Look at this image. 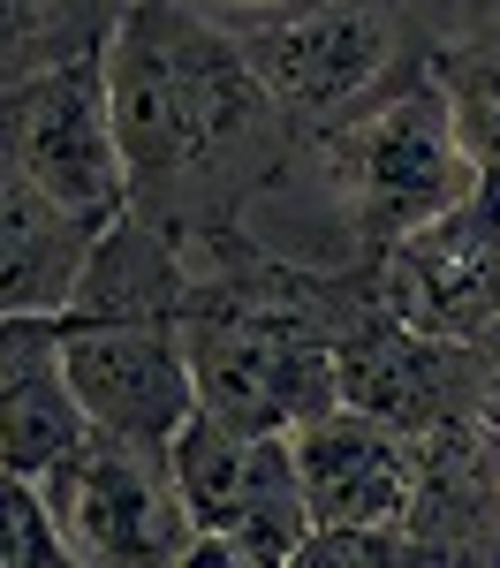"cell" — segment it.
Instances as JSON below:
<instances>
[{
	"label": "cell",
	"instance_id": "cell-1",
	"mask_svg": "<svg viewBox=\"0 0 500 568\" xmlns=\"http://www.w3.org/2000/svg\"><path fill=\"white\" fill-rule=\"evenodd\" d=\"M182 356L197 409L243 433H288L334 402V311L304 273L221 281L213 304H182Z\"/></svg>",
	"mask_w": 500,
	"mask_h": 568
},
{
	"label": "cell",
	"instance_id": "cell-18",
	"mask_svg": "<svg viewBox=\"0 0 500 568\" xmlns=\"http://www.w3.org/2000/svg\"><path fill=\"white\" fill-rule=\"evenodd\" d=\"M53 31V0H0V91L39 77V39Z\"/></svg>",
	"mask_w": 500,
	"mask_h": 568
},
{
	"label": "cell",
	"instance_id": "cell-11",
	"mask_svg": "<svg viewBox=\"0 0 500 568\" xmlns=\"http://www.w3.org/2000/svg\"><path fill=\"white\" fill-rule=\"evenodd\" d=\"M288 455L312 524H402L417 485V433L349 402H326L304 425H288Z\"/></svg>",
	"mask_w": 500,
	"mask_h": 568
},
{
	"label": "cell",
	"instance_id": "cell-10",
	"mask_svg": "<svg viewBox=\"0 0 500 568\" xmlns=\"http://www.w3.org/2000/svg\"><path fill=\"white\" fill-rule=\"evenodd\" d=\"M334 402L371 409L402 433H425L455 409H486L470 342H432V334L402 326L379 296L334 318Z\"/></svg>",
	"mask_w": 500,
	"mask_h": 568
},
{
	"label": "cell",
	"instance_id": "cell-19",
	"mask_svg": "<svg viewBox=\"0 0 500 568\" xmlns=\"http://www.w3.org/2000/svg\"><path fill=\"white\" fill-rule=\"evenodd\" d=\"M470 372H478V394H486V409H500V311L486 318V334L470 342Z\"/></svg>",
	"mask_w": 500,
	"mask_h": 568
},
{
	"label": "cell",
	"instance_id": "cell-6",
	"mask_svg": "<svg viewBox=\"0 0 500 568\" xmlns=\"http://www.w3.org/2000/svg\"><path fill=\"white\" fill-rule=\"evenodd\" d=\"M8 160L84 227H106L114 213H130V168H122V136H114V99H106V61L99 53L45 61L39 77L16 84Z\"/></svg>",
	"mask_w": 500,
	"mask_h": 568
},
{
	"label": "cell",
	"instance_id": "cell-2",
	"mask_svg": "<svg viewBox=\"0 0 500 568\" xmlns=\"http://www.w3.org/2000/svg\"><path fill=\"white\" fill-rule=\"evenodd\" d=\"M106 61V99H114V136L130 190L144 175H190L221 144L243 136L251 106L266 99L243 53H227L205 23H190L175 0H136L122 39L99 53Z\"/></svg>",
	"mask_w": 500,
	"mask_h": 568
},
{
	"label": "cell",
	"instance_id": "cell-5",
	"mask_svg": "<svg viewBox=\"0 0 500 568\" xmlns=\"http://www.w3.org/2000/svg\"><path fill=\"white\" fill-rule=\"evenodd\" d=\"M334 175H341V197H349V220L357 235L379 251L387 235H402L417 220L448 213L455 197L478 190V168L455 136V114H448V91L425 77H409L395 99H379L364 122L341 130L334 144Z\"/></svg>",
	"mask_w": 500,
	"mask_h": 568
},
{
	"label": "cell",
	"instance_id": "cell-15",
	"mask_svg": "<svg viewBox=\"0 0 500 568\" xmlns=\"http://www.w3.org/2000/svg\"><path fill=\"white\" fill-rule=\"evenodd\" d=\"M182 304H190V265L175 258L160 227H144L136 213L91 227L76 288H69V318H182Z\"/></svg>",
	"mask_w": 500,
	"mask_h": 568
},
{
	"label": "cell",
	"instance_id": "cell-4",
	"mask_svg": "<svg viewBox=\"0 0 500 568\" xmlns=\"http://www.w3.org/2000/svg\"><path fill=\"white\" fill-rule=\"evenodd\" d=\"M39 478L61 554L84 568H175L190 561V516L167 478V447H136L84 425Z\"/></svg>",
	"mask_w": 500,
	"mask_h": 568
},
{
	"label": "cell",
	"instance_id": "cell-14",
	"mask_svg": "<svg viewBox=\"0 0 500 568\" xmlns=\"http://www.w3.org/2000/svg\"><path fill=\"white\" fill-rule=\"evenodd\" d=\"M91 227L69 220L0 144V311H69Z\"/></svg>",
	"mask_w": 500,
	"mask_h": 568
},
{
	"label": "cell",
	"instance_id": "cell-13",
	"mask_svg": "<svg viewBox=\"0 0 500 568\" xmlns=\"http://www.w3.org/2000/svg\"><path fill=\"white\" fill-rule=\"evenodd\" d=\"M84 433L61 372V311H0V463L45 470Z\"/></svg>",
	"mask_w": 500,
	"mask_h": 568
},
{
	"label": "cell",
	"instance_id": "cell-9",
	"mask_svg": "<svg viewBox=\"0 0 500 568\" xmlns=\"http://www.w3.org/2000/svg\"><path fill=\"white\" fill-rule=\"evenodd\" d=\"M61 372L84 425L136 447H167L175 425L197 409L175 318H69L61 311Z\"/></svg>",
	"mask_w": 500,
	"mask_h": 568
},
{
	"label": "cell",
	"instance_id": "cell-20",
	"mask_svg": "<svg viewBox=\"0 0 500 568\" xmlns=\"http://www.w3.org/2000/svg\"><path fill=\"white\" fill-rule=\"evenodd\" d=\"M227 16H288V8H304V0H213Z\"/></svg>",
	"mask_w": 500,
	"mask_h": 568
},
{
	"label": "cell",
	"instance_id": "cell-7",
	"mask_svg": "<svg viewBox=\"0 0 500 568\" xmlns=\"http://www.w3.org/2000/svg\"><path fill=\"white\" fill-rule=\"evenodd\" d=\"M402 39H409L402 0H304V8L273 16L266 31H251L243 69L258 77L273 106L326 122V114H349L395 69Z\"/></svg>",
	"mask_w": 500,
	"mask_h": 568
},
{
	"label": "cell",
	"instance_id": "cell-16",
	"mask_svg": "<svg viewBox=\"0 0 500 568\" xmlns=\"http://www.w3.org/2000/svg\"><path fill=\"white\" fill-rule=\"evenodd\" d=\"M432 84L448 91V114H455V136L470 152V168L486 182H500V39L440 45L432 53Z\"/></svg>",
	"mask_w": 500,
	"mask_h": 568
},
{
	"label": "cell",
	"instance_id": "cell-12",
	"mask_svg": "<svg viewBox=\"0 0 500 568\" xmlns=\"http://www.w3.org/2000/svg\"><path fill=\"white\" fill-rule=\"evenodd\" d=\"M402 530L432 561H500V409H455L417 433Z\"/></svg>",
	"mask_w": 500,
	"mask_h": 568
},
{
	"label": "cell",
	"instance_id": "cell-17",
	"mask_svg": "<svg viewBox=\"0 0 500 568\" xmlns=\"http://www.w3.org/2000/svg\"><path fill=\"white\" fill-rule=\"evenodd\" d=\"M53 561H69V554H61V538H53L39 478L0 463V568H53Z\"/></svg>",
	"mask_w": 500,
	"mask_h": 568
},
{
	"label": "cell",
	"instance_id": "cell-8",
	"mask_svg": "<svg viewBox=\"0 0 500 568\" xmlns=\"http://www.w3.org/2000/svg\"><path fill=\"white\" fill-rule=\"evenodd\" d=\"M371 296L432 342H478L500 311V182H478L448 213L387 235Z\"/></svg>",
	"mask_w": 500,
	"mask_h": 568
},
{
	"label": "cell",
	"instance_id": "cell-3",
	"mask_svg": "<svg viewBox=\"0 0 500 568\" xmlns=\"http://www.w3.org/2000/svg\"><path fill=\"white\" fill-rule=\"evenodd\" d=\"M167 478L190 516V561L221 568H288L296 538L312 530L296 493L288 433H243L213 409H190L167 439Z\"/></svg>",
	"mask_w": 500,
	"mask_h": 568
}]
</instances>
